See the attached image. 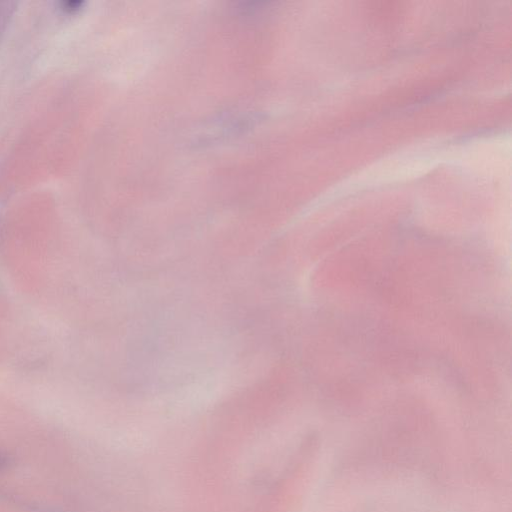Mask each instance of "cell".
Listing matches in <instances>:
<instances>
[{"label": "cell", "instance_id": "6da1fadb", "mask_svg": "<svg viewBox=\"0 0 512 512\" xmlns=\"http://www.w3.org/2000/svg\"><path fill=\"white\" fill-rule=\"evenodd\" d=\"M81 4L80 1H67L63 3V7L68 12H74L80 8Z\"/></svg>", "mask_w": 512, "mask_h": 512}, {"label": "cell", "instance_id": "7a4b0ae2", "mask_svg": "<svg viewBox=\"0 0 512 512\" xmlns=\"http://www.w3.org/2000/svg\"><path fill=\"white\" fill-rule=\"evenodd\" d=\"M6 465V459L0 455V469Z\"/></svg>", "mask_w": 512, "mask_h": 512}]
</instances>
